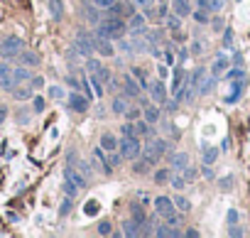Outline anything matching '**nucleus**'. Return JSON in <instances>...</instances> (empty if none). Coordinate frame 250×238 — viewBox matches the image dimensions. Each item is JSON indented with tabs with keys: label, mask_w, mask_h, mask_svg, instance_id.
Segmentation results:
<instances>
[{
	"label": "nucleus",
	"mask_w": 250,
	"mask_h": 238,
	"mask_svg": "<svg viewBox=\"0 0 250 238\" xmlns=\"http://www.w3.org/2000/svg\"><path fill=\"white\" fill-rule=\"evenodd\" d=\"M128 30L135 34V37H142L147 32V17L145 15H130V20H128Z\"/></svg>",
	"instance_id": "obj_7"
},
{
	"label": "nucleus",
	"mask_w": 250,
	"mask_h": 238,
	"mask_svg": "<svg viewBox=\"0 0 250 238\" xmlns=\"http://www.w3.org/2000/svg\"><path fill=\"white\" fill-rule=\"evenodd\" d=\"M123 10H125V5H123V3H113V5L108 8V13H111V15H120Z\"/></svg>",
	"instance_id": "obj_40"
},
{
	"label": "nucleus",
	"mask_w": 250,
	"mask_h": 238,
	"mask_svg": "<svg viewBox=\"0 0 250 238\" xmlns=\"http://www.w3.org/2000/svg\"><path fill=\"white\" fill-rule=\"evenodd\" d=\"M189 165V155L187 152H176L174 157H172V167H176V170H184Z\"/></svg>",
	"instance_id": "obj_19"
},
{
	"label": "nucleus",
	"mask_w": 250,
	"mask_h": 238,
	"mask_svg": "<svg viewBox=\"0 0 250 238\" xmlns=\"http://www.w3.org/2000/svg\"><path fill=\"white\" fill-rule=\"evenodd\" d=\"M169 184H172L174 189H184L187 179H184V177H179V175H172V177H169Z\"/></svg>",
	"instance_id": "obj_33"
},
{
	"label": "nucleus",
	"mask_w": 250,
	"mask_h": 238,
	"mask_svg": "<svg viewBox=\"0 0 250 238\" xmlns=\"http://www.w3.org/2000/svg\"><path fill=\"white\" fill-rule=\"evenodd\" d=\"M96 52H98L101 57H113V45H111V39L96 34Z\"/></svg>",
	"instance_id": "obj_12"
},
{
	"label": "nucleus",
	"mask_w": 250,
	"mask_h": 238,
	"mask_svg": "<svg viewBox=\"0 0 250 238\" xmlns=\"http://www.w3.org/2000/svg\"><path fill=\"white\" fill-rule=\"evenodd\" d=\"M147 91H150V96H152V101H155L157 106H164L167 91H164V84H162V81H152V84L147 86Z\"/></svg>",
	"instance_id": "obj_9"
},
{
	"label": "nucleus",
	"mask_w": 250,
	"mask_h": 238,
	"mask_svg": "<svg viewBox=\"0 0 250 238\" xmlns=\"http://www.w3.org/2000/svg\"><path fill=\"white\" fill-rule=\"evenodd\" d=\"M118 150L123 155V160H137L142 155V145H140V138L137 135H123L120 143H118Z\"/></svg>",
	"instance_id": "obj_2"
},
{
	"label": "nucleus",
	"mask_w": 250,
	"mask_h": 238,
	"mask_svg": "<svg viewBox=\"0 0 250 238\" xmlns=\"http://www.w3.org/2000/svg\"><path fill=\"white\" fill-rule=\"evenodd\" d=\"M49 96H52V98H61V96H64V91H61L59 86H52V89H49Z\"/></svg>",
	"instance_id": "obj_45"
},
{
	"label": "nucleus",
	"mask_w": 250,
	"mask_h": 238,
	"mask_svg": "<svg viewBox=\"0 0 250 238\" xmlns=\"http://www.w3.org/2000/svg\"><path fill=\"white\" fill-rule=\"evenodd\" d=\"M174 206L179 209V211H184V214H187V211H191V202H189V199H184V196H176V199H174Z\"/></svg>",
	"instance_id": "obj_26"
},
{
	"label": "nucleus",
	"mask_w": 250,
	"mask_h": 238,
	"mask_svg": "<svg viewBox=\"0 0 250 238\" xmlns=\"http://www.w3.org/2000/svg\"><path fill=\"white\" fill-rule=\"evenodd\" d=\"M76 47L84 57H91L96 52V37H91L88 32H79L76 34Z\"/></svg>",
	"instance_id": "obj_5"
},
{
	"label": "nucleus",
	"mask_w": 250,
	"mask_h": 238,
	"mask_svg": "<svg viewBox=\"0 0 250 238\" xmlns=\"http://www.w3.org/2000/svg\"><path fill=\"white\" fill-rule=\"evenodd\" d=\"M231 236H243V231H240V228H235V226H233V228H231Z\"/></svg>",
	"instance_id": "obj_54"
},
{
	"label": "nucleus",
	"mask_w": 250,
	"mask_h": 238,
	"mask_svg": "<svg viewBox=\"0 0 250 238\" xmlns=\"http://www.w3.org/2000/svg\"><path fill=\"white\" fill-rule=\"evenodd\" d=\"M132 76L137 79V84H140V89H147V86H150V81H147V76L142 74L140 69H132Z\"/></svg>",
	"instance_id": "obj_30"
},
{
	"label": "nucleus",
	"mask_w": 250,
	"mask_h": 238,
	"mask_svg": "<svg viewBox=\"0 0 250 238\" xmlns=\"http://www.w3.org/2000/svg\"><path fill=\"white\" fill-rule=\"evenodd\" d=\"M5 118H8V108H5V106H0V126H3Z\"/></svg>",
	"instance_id": "obj_51"
},
{
	"label": "nucleus",
	"mask_w": 250,
	"mask_h": 238,
	"mask_svg": "<svg viewBox=\"0 0 250 238\" xmlns=\"http://www.w3.org/2000/svg\"><path fill=\"white\" fill-rule=\"evenodd\" d=\"M111 231H113V228H111V221H101V223H98V233H101V236H111Z\"/></svg>",
	"instance_id": "obj_37"
},
{
	"label": "nucleus",
	"mask_w": 250,
	"mask_h": 238,
	"mask_svg": "<svg viewBox=\"0 0 250 238\" xmlns=\"http://www.w3.org/2000/svg\"><path fill=\"white\" fill-rule=\"evenodd\" d=\"M145 121H147L150 126L160 121V108H157V106H145Z\"/></svg>",
	"instance_id": "obj_20"
},
{
	"label": "nucleus",
	"mask_w": 250,
	"mask_h": 238,
	"mask_svg": "<svg viewBox=\"0 0 250 238\" xmlns=\"http://www.w3.org/2000/svg\"><path fill=\"white\" fill-rule=\"evenodd\" d=\"M125 115H128V118H130V121H135V118H137V115H140V113H137V111H125Z\"/></svg>",
	"instance_id": "obj_52"
},
{
	"label": "nucleus",
	"mask_w": 250,
	"mask_h": 238,
	"mask_svg": "<svg viewBox=\"0 0 250 238\" xmlns=\"http://www.w3.org/2000/svg\"><path fill=\"white\" fill-rule=\"evenodd\" d=\"M194 177H196V172H194V170H191V167L187 165V167H184V179L189 182V179H194Z\"/></svg>",
	"instance_id": "obj_47"
},
{
	"label": "nucleus",
	"mask_w": 250,
	"mask_h": 238,
	"mask_svg": "<svg viewBox=\"0 0 250 238\" xmlns=\"http://www.w3.org/2000/svg\"><path fill=\"white\" fill-rule=\"evenodd\" d=\"M0 84H3L8 91H13L15 89V81H13V66L10 64H0Z\"/></svg>",
	"instance_id": "obj_10"
},
{
	"label": "nucleus",
	"mask_w": 250,
	"mask_h": 238,
	"mask_svg": "<svg viewBox=\"0 0 250 238\" xmlns=\"http://www.w3.org/2000/svg\"><path fill=\"white\" fill-rule=\"evenodd\" d=\"M164 130H167V133H169L172 138H179V130H176V128H174L172 123H164Z\"/></svg>",
	"instance_id": "obj_44"
},
{
	"label": "nucleus",
	"mask_w": 250,
	"mask_h": 238,
	"mask_svg": "<svg viewBox=\"0 0 250 238\" xmlns=\"http://www.w3.org/2000/svg\"><path fill=\"white\" fill-rule=\"evenodd\" d=\"M142 223H137V221H125L123 223V233L128 236V238H135V236H142V228H140Z\"/></svg>",
	"instance_id": "obj_17"
},
{
	"label": "nucleus",
	"mask_w": 250,
	"mask_h": 238,
	"mask_svg": "<svg viewBox=\"0 0 250 238\" xmlns=\"http://www.w3.org/2000/svg\"><path fill=\"white\" fill-rule=\"evenodd\" d=\"M196 8L206 10V13H213V0H196Z\"/></svg>",
	"instance_id": "obj_35"
},
{
	"label": "nucleus",
	"mask_w": 250,
	"mask_h": 238,
	"mask_svg": "<svg viewBox=\"0 0 250 238\" xmlns=\"http://www.w3.org/2000/svg\"><path fill=\"white\" fill-rule=\"evenodd\" d=\"M120 130H123V135H137V133H135V126H132V123H125Z\"/></svg>",
	"instance_id": "obj_43"
},
{
	"label": "nucleus",
	"mask_w": 250,
	"mask_h": 238,
	"mask_svg": "<svg viewBox=\"0 0 250 238\" xmlns=\"http://www.w3.org/2000/svg\"><path fill=\"white\" fill-rule=\"evenodd\" d=\"M160 3H167V0H160Z\"/></svg>",
	"instance_id": "obj_56"
},
{
	"label": "nucleus",
	"mask_w": 250,
	"mask_h": 238,
	"mask_svg": "<svg viewBox=\"0 0 250 238\" xmlns=\"http://www.w3.org/2000/svg\"><path fill=\"white\" fill-rule=\"evenodd\" d=\"M150 167H152V165H150V162L145 160V157L140 155L137 160H135V165H132V172H135V175H147V172H150Z\"/></svg>",
	"instance_id": "obj_18"
},
{
	"label": "nucleus",
	"mask_w": 250,
	"mask_h": 238,
	"mask_svg": "<svg viewBox=\"0 0 250 238\" xmlns=\"http://www.w3.org/2000/svg\"><path fill=\"white\" fill-rule=\"evenodd\" d=\"M226 66H228V59H226V57H219L216 62H213V76H219Z\"/></svg>",
	"instance_id": "obj_28"
},
{
	"label": "nucleus",
	"mask_w": 250,
	"mask_h": 238,
	"mask_svg": "<svg viewBox=\"0 0 250 238\" xmlns=\"http://www.w3.org/2000/svg\"><path fill=\"white\" fill-rule=\"evenodd\" d=\"M64 182H66V184H71L74 189H84V187H86V177H84V175H79L74 167H66V170H64Z\"/></svg>",
	"instance_id": "obj_8"
},
{
	"label": "nucleus",
	"mask_w": 250,
	"mask_h": 238,
	"mask_svg": "<svg viewBox=\"0 0 250 238\" xmlns=\"http://www.w3.org/2000/svg\"><path fill=\"white\" fill-rule=\"evenodd\" d=\"M49 8H52V17L59 20L61 17V3H59V0H49Z\"/></svg>",
	"instance_id": "obj_34"
},
{
	"label": "nucleus",
	"mask_w": 250,
	"mask_h": 238,
	"mask_svg": "<svg viewBox=\"0 0 250 238\" xmlns=\"http://www.w3.org/2000/svg\"><path fill=\"white\" fill-rule=\"evenodd\" d=\"M135 133H137V135H152V130H150V123H147V121H140V123H135Z\"/></svg>",
	"instance_id": "obj_29"
},
{
	"label": "nucleus",
	"mask_w": 250,
	"mask_h": 238,
	"mask_svg": "<svg viewBox=\"0 0 250 238\" xmlns=\"http://www.w3.org/2000/svg\"><path fill=\"white\" fill-rule=\"evenodd\" d=\"M123 86H125V94H128V96H137V94L142 91L140 84L135 81V76H125V79H123Z\"/></svg>",
	"instance_id": "obj_16"
},
{
	"label": "nucleus",
	"mask_w": 250,
	"mask_h": 238,
	"mask_svg": "<svg viewBox=\"0 0 250 238\" xmlns=\"http://www.w3.org/2000/svg\"><path fill=\"white\" fill-rule=\"evenodd\" d=\"M44 86V79L42 76H29V89L34 91V89H42Z\"/></svg>",
	"instance_id": "obj_36"
},
{
	"label": "nucleus",
	"mask_w": 250,
	"mask_h": 238,
	"mask_svg": "<svg viewBox=\"0 0 250 238\" xmlns=\"http://www.w3.org/2000/svg\"><path fill=\"white\" fill-rule=\"evenodd\" d=\"M187 236H189V238H196V236H199V231H194V228H189V231H187Z\"/></svg>",
	"instance_id": "obj_55"
},
{
	"label": "nucleus",
	"mask_w": 250,
	"mask_h": 238,
	"mask_svg": "<svg viewBox=\"0 0 250 238\" xmlns=\"http://www.w3.org/2000/svg\"><path fill=\"white\" fill-rule=\"evenodd\" d=\"M17 59H20V64H25V66H37V64H40V54H34V52H29V49H22V52L17 54Z\"/></svg>",
	"instance_id": "obj_14"
},
{
	"label": "nucleus",
	"mask_w": 250,
	"mask_h": 238,
	"mask_svg": "<svg viewBox=\"0 0 250 238\" xmlns=\"http://www.w3.org/2000/svg\"><path fill=\"white\" fill-rule=\"evenodd\" d=\"M13 81H15V86L20 81H29V71L27 69H13Z\"/></svg>",
	"instance_id": "obj_23"
},
{
	"label": "nucleus",
	"mask_w": 250,
	"mask_h": 238,
	"mask_svg": "<svg viewBox=\"0 0 250 238\" xmlns=\"http://www.w3.org/2000/svg\"><path fill=\"white\" fill-rule=\"evenodd\" d=\"M169 177H172V175H169V170H160V172L155 175V179H157V182H169Z\"/></svg>",
	"instance_id": "obj_41"
},
{
	"label": "nucleus",
	"mask_w": 250,
	"mask_h": 238,
	"mask_svg": "<svg viewBox=\"0 0 250 238\" xmlns=\"http://www.w3.org/2000/svg\"><path fill=\"white\" fill-rule=\"evenodd\" d=\"M172 8H174V15L187 17L191 15V0H172Z\"/></svg>",
	"instance_id": "obj_13"
},
{
	"label": "nucleus",
	"mask_w": 250,
	"mask_h": 238,
	"mask_svg": "<svg viewBox=\"0 0 250 238\" xmlns=\"http://www.w3.org/2000/svg\"><path fill=\"white\" fill-rule=\"evenodd\" d=\"M13 96H15L17 101H25V98H32L34 91H32V89H13Z\"/></svg>",
	"instance_id": "obj_27"
},
{
	"label": "nucleus",
	"mask_w": 250,
	"mask_h": 238,
	"mask_svg": "<svg viewBox=\"0 0 250 238\" xmlns=\"http://www.w3.org/2000/svg\"><path fill=\"white\" fill-rule=\"evenodd\" d=\"M155 211H157V216H162V219L172 216V214L176 211L174 199H169V196H157V199H155Z\"/></svg>",
	"instance_id": "obj_6"
},
{
	"label": "nucleus",
	"mask_w": 250,
	"mask_h": 238,
	"mask_svg": "<svg viewBox=\"0 0 250 238\" xmlns=\"http://www.w3.org/2000/svg\"><path fill=\"white\" fill-rule=\"evenodd\" d=\"M216 157H219V150L216 147H204V165H211V162H216Z\"/></svg>",
	"instance_id": "obj_21"
},
{
	"label": "nucleus",
	"mask_w": 250,
	"mask_h": 238,
	"mask_svg": "<svg viewBox=\"0 0 250 238\" xmlns=\"http://www.w3.org/2000/svg\"><path fill=\"white\" fill-rule=\"evenodd\" d=\"M164 152H167V143H164L162 138H150L147 147H142V157H145L150 165H155Z\"/></svg>",
	"instance_id": "obj_3"
},
{
	"label": "nucleus",
	"mask_w": 250,
	"mask_h": 238,
	"mask_svg": "<svg viewBox=\"0 0 250 238\" xmlns=\"http://www.w3.org/2000/svg\"><path fill=\"white\" fill-rule=\"evenodd\" d=\"M135 5H137L140 10H145V17H150V15H152V5H155V0H135Z\"/></svg>",
	"instance_id": "obj_25"
},
{
	"label": "nucleus",
	"mask_w": 250,
	"mask_h": 238,
	"mask_svg": "<svg viewBox=\"0 0 250 238\" xmlns=\"http://www.w3.org/2000/svg\"><path fill=\"white\" fill-rule=\"evenodd\" d=\"M213 81H216V76H211V79H206L204 84H199V89H201V94H208L211 91V86H213Z\"/></svg>",
	"instance_id": "obj_38"
},
{
	"label": "nucleus",
	"mask_w": 250,
	"mask_h": 238,
	"mask_svg": "<svg viewBox=\"0 0 250 238\" xmlns=\"http://www.w3.org/2000/svg\"><path fill=\"white\" fill-rule=\"evenodd\" d=\"M130 216H132V221H137V223H142V221H145V211H142V206H140L137 202L130 206Z\"/></svg>",
	"instance_id": "obj_22"
},
{
	"label": "nucleus",
	"mask_w": 250,
	"mask_h": 238,
	"mask_svg": "<svg viewBox=\"0 0 250 238\" xmlns=\"http://www.w3.org/2000/svg\"><path fill=\"white\" fill-rule=\"evenodd\" d=\"M228 221H231V223H235V221H238V214H235V211H231V214H228Z\"/></svg>",
	"instance_id": "obj_53"
},
{
	"label": "nucleus",
	"mask_w": 250,
	"mask_h": 238,
	"mask_svg": "<svg viewBox=\"0 0 250 238\" xmlns=\"http://www.w3.org/2000/svg\"><path fill=\"white\" fill-rule=\"evenodd\" d=\"M22 49L25 47H22L20 37H5L3 42H0V57H3V59H15Z\"/></svg>",
	"instance_id": "obj_4"
},
{
	"label": "nucleus",
	"mask_w": 250,
	"mask_h": 238,
	"mask_svg": "<svg viewBox=\"0 0 250 238\" xmlns=\"http://www.w3.org/2000/svg\"><path fill=\"white\" fill-rule=\"evenodd\" d=\"M96 209H98L96 202H88V204H86V214H96Z\"/></svg>",
	"instance_id": "obj_49"
},
{
	"label": "nucleus",
	"mask_w": 250,
	"mask_h": 238,
	"mask_svg": "<svg viewBox=\"0 0 250 238\" xmlns=\"http://www.w3.org/2000/svg\"><path fill=\"white\" fill-rule=\"evenodd\" d=\"M231 184H233V177H223L221 179V189H231Z\"/></svg>",
	"instance_id": "obj_48"
},
{
	"label": "nucleus",
	"mask_w": 250,
	"mask_h": 238,
	"mask_svg": "<svg viewBox=\"0 0 250 238\" xmlns=\"http://www.w3.org/2000/svg\"><path fill=\"white\" fill-rule=\"evenodd\" d=\"M167 25H169V30H179L182 27V17L179 15H167Z\"/></svg>",
	"instance_id": "obj_32"
},
{
	"label": "nucleus",
	"mask_w": 250,
	"mask_h": 238,
	"mask_svg": "<svg viewBox=\"0 0 250 238\" xmlns=\"http://www.w3.org/2000/svg\"><path fill=\"white\" fill-rule=\"evenodd\" d=\"M91 3H93V5H98V8H111V5L116 3V0H91Z\"/></svg>",
	"instance_id": "obj_42"
},
{
	"label": "nucleus",
	"mask_w": 250,
	"mask_h": 238,
	"mask_svg": "<svg viewBox=\"0 0 250 238\" xmlns=\"http://www.w3.org/2000/svg\"><path fill=\"white\" fill-rule=\"evenodd\" d=\"M125 111H128V101H125L123 96H116V101H113V113L125 115Z\"/></svg>",
	"instance_id": "obj_24"
},
{
	"label": "nucleus",
	"mask_w": 250,
	"mask_h": 238,
	"mask_svg": "<svg viewBox=\"0 0 250 238\" xmlns=\"http://www.w3.org/2000/svg\"><path fill=\"white\" fill-rule=\"evenodd\" d=\"M101 147H103V152H116V150H118L116 135H113V133H105V135L101 138Z\"/></svg>",
	"instance_id": "obj_15"
},
{
	"label": "nucleus",
	"mask_w": 250,
	"mask_h": 238,
	"mask_svg": "<svg viewBox=\"0 0 250 238\" xmlns=\"http://www.w3.org/2000/svg\"><path fill=\"white\" fill-rule=\"evenodd\" d=\"M69 106H71V111L84 113V111H88V98L81 96V94H71L69 96Z\"/></svg>",
	"instance_id": "obj_11"
},
{
	"label": "nucleus",
	"mask_w": 250,
	"mask_h": 238,
	"mask_svg": "<svg viewBox=\"0 0 250 238\" xmlns=\"http://www.w3.org/2000/svg\"><path fill=\"white\" fill-rule=\"evenodd\" d=\"M125 32H128V25L123 20H118V15H111L108 20H101L98 30H96V34L105 37V39H120V37H125Z\"/></svg>",
	"instance_id": "obj_1"
},
{
	"label": "nucleus",
	"mask_w": 250,
	"mask_h": 238,
	"mask_svg": "<svg viewBox=\"0 0 250 238\" xmlns=\"http://www.w3.org/2000/svg\"><path fill=\"white\" fill-rule=\"evenodd\" d=\"M176 103H179V101H164V108L167 111H176Z\"/></svg>",
	"instance_id": "obj_50"
},
{
	"label": "nucleus",
	"mask_w": 250,
	"mask_h": 238,
	"mask_svg": "<svg viewBox=\"0 0 250 238\" xmlns=\"http://www.w3.org/2000/svg\"><path fill=\"white\" fill-rule=\"evenodd\" d=\"M194 20L204 25V22H208V13H206V10H199V8H196V13H194Z\"/></svg>",
	"instance_id": "obj_39"
},
{
	"label": "nucleus",
	"mask_w": 250,
	"mask_h": 238,
	"mask_svg": "<svg viewBox=\"0 0 250 238\" xmlns=\"http://www.w3.org/2000/svg\"><path fill=\"white\" fill-rule=\"evenodd\" d=\"M32 111L34 113H42L44 111V98L42 96H32Z\"/></svg>",
	"instance_id": "obj_31"
},
{
	"label": "nucleus",
	"mask_w": 250,
	"mask_h": 238,
	"mask_svg": "<svg viewBox=\"0 0 250 238\" xmlns=\"http://www.w3.org/2000/svg\"><path fill=\"white\" fill-rule=\"evenodd\" d=\"M71 211V196H66L64 204H61V214H69Z\"/></svg>",
	"instance_id": "obj_46"
}]
</instances>
